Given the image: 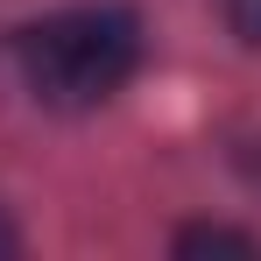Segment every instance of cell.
<instances>
[{
	"mask_svg": "<svg viewBox=\"0 0 261 261\" xmlns=\"http://www.w3.org/2000/svg\"><path fill=\"white\" fill-rule=\"evenodd\" d=\"M14 57H21V78L43 106H99L134 78L141 64V21L127 7H64L36 29L14 36Z\"/></svg>",
	"mask_w": 261,
	"mask_h": 261,
	"instance_id": "cell-1",
	"label": "cell"
},
{
	"mask_svg": "<svg viewBox=\"0 0 261 261\" xmlns=\"http://www.w3.org/2000/svg\"><path fill=\"white\" fill-rule=\"evenodd\" d=\"M261 254V240L247 233H226V226H191V233H176V254Z\"/></svg>",
	"mask_w": 261,
	"mask_h": 261,
	"instance_id": "cell-2",
	"label": "cell"
},
{
	"mask_svg": "<svg viewBox=\"0 0 261 261\" xmlns=\"http://www.w3.org/2000/svg\"><path fill=\"white\" fill-rule=\"evenodd\" d=\"M226 14H233V29L247 43H261V0H226Z\"/></svg>",
	"mask_w": 261,
	"mask_h": 261,
	"instance_id": "cell-3",
	"label": "cell"
}]
</instances>
